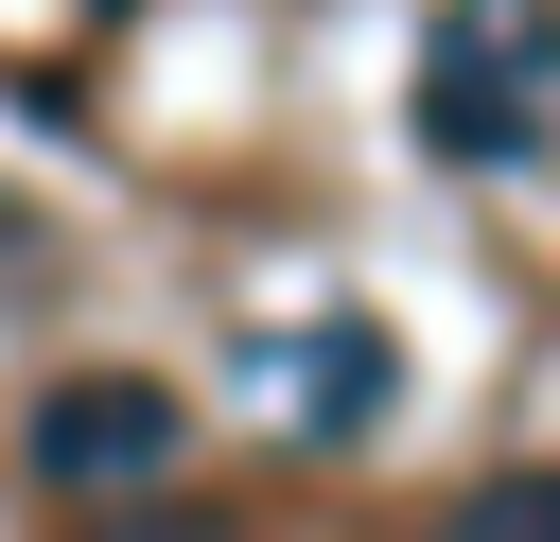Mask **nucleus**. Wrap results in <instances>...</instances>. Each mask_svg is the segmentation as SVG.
<instances>
[{
  "instance_id": "2",
  "label": "nucleus",
  "mask_w": 560,
  "mask_h": 542,
  "mask_svg": "<svg viewBox=\"0 0 560 542\" xmlns=\"http://www.w3.org/2000/svg\"><path fill=\"white\" fill-rule=\"evenodd\" d=\"M158 455H175V402L122 385V367H88V385L35 402V472H52V490H122V472H158Z\"/></svg>"
},
{
  "instance_id": "3",
  "label": "nucleus",
  "mask_w": 560,
  "mask_h": 542,
  "mask_svg": "<svg viewBox=\"0 0 560 542\" xmlns=\"http://www.w3.org/2000/svg\"><path fill=\"white\" fill-rule=\"evenodd\" d=\"M438 542H560V472H490V490H472Z\"/></svg>"
},
{
  "instance_id": "4",
  "label": "nucleus",
  "mask_w": 560,
  "mask_h": 542,
  "mask_svg": "<svg viewBox=\"0 0 560 542\" xmlns=\"http://www.w3.org/2000/svg\"><path fill=\"white\" fill-rule=\"evenodd\" d=\"M385 402V332H315V420H368Z\"/></svg>"
},
{
  "instance_id": "1",
  "label": "nucleus",
  "mask_w": 560,
  "mask_h": 542,
  "mask_svg": "<svg viewBox=\"0 0 560 542\" xmlns=\"http://www.w3.org/2000/svg\"><path fill=\"white\" fill-rule=\"evenodd\" d=\"M542 70H560V17L542 0H455L438 52H420V140L438 157H525L542 140Z\"/></svg>"
}]
</instances>
